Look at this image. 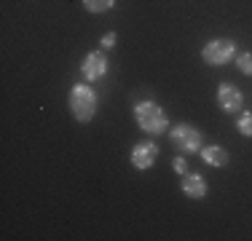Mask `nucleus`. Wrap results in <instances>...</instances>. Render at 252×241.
<instances>
[{
    "label": "nucleus",
    "mask_w": 252,
    "mask_h": 241,
    "mask_svg": "<svg viewBox=\"0 0 252 241\" xmlns=\"http://www.w3.org/2000/svg\"><path fill=\"white\" fill-rule=\"evenodd\" d=\"M218 105H220V110L228 113V116H239L242 113V107H244V94L239 91L233 83H220L218 86Z\"/></svg>",
    "instance_id": "0eeeda50"
},
{
    "label": "nucleus",
    "mask_w": 252,
    "mask_h": 241,
    "mask_svg": "<svg viewBox=\"0 0 252 241\" xmlns=\"http://www.w3.org/2000/svg\"><path fill=\"white\" fill-rule=\"evenodd\" d=\"M236 129L242 137H252V113L250 110H244L236 116Z\"/></svg>",
    "instance_id": "9b49d317"
},
{
    "label": "nucleus",
    "mask_w": 252,
    "mask_h": 241,
    "mask_svg": "<svg viewBox=\"0 0 252 241\" xmlns=\"http://www.w3.org/2000/svg\"><path fill=\"white\" fill-rule=\"evenodd\" d=\"M172 169H175L180 177L188 174V161H185V155H175V158H172Z\"/></svg>",
    "instance_id": "ddd939ff"
},
{
    "label": "nucleus",
    "mask_w": 252,
    "mask_h": 241,
    "mask_svg": "<svg viewBox=\"0 0 252 241\" xmlns=\"http://www.w3.org/2000/svg\"><path fill=\"white\" fill-rule=\"evenodd\" d=\"M134 120L145 134L151 137H161V134H169V118L166 113L161 110V105L156 99H140L134 105Z\"/></svg>",
    "instance_id": "f257e3e1"
},
{
    "label": "nucleus",
    "mask_w": 252,
    "mask_h": 241,
    "mask_svg": "<svg viewBox=\"0 0 252 241\" xmlns=\"http://www.w3.org/2000/svg\"><path fill=\"white\" fill-rule=\"evenodd\" d=\"M67 105H70V113L78 123H92L94 116H97V107H99V96L97 91L92 89V83H75L67 94Z\"/></svg>",
    "instance_id": "f03ea898"
},
{
    "label": "nucleus",
    "mask_w": 252,
    "mask_h": 241,
    "mask_svg": "<svg viewBox=\"0 0 252 241\" xmlns=\"http://www.w3.org/2000/svg\"><path fill=\"white\" fill-rule=\"evenodd\" d=\"M129 161H131V166L140 169V172L153 169V164L158 161V145H156L153 140L137 142L134 148H131V153H129Z\"/></svg>",
    "instance_id": "423d86ee"
},
{
    "label": "nucleus",
    "mask_w": 252,
    "mask_h": 241,
    "mask_svg": "<svg viewBox=\"0 0 252 241\" xmlns=\"http://www.w3.org/2000/svg\"><path fill=\"white\" fill-rule=\"evenodd\" d=\"M116 40H118V35L113 32V30H110V32H105V35H102V40H99L102 51H110V48L116 46Z\"/></svg>",
    "instance_id": "4468645a"
},
{
    "label": "nucleus",
    "mask_w": 252,
    "mask_h": 241,
    "mask_svg": "<svg viewBox=\"0 0 252 241\" xmlns=\"http://www.w3.org/2000/svg\"><path fill=\"white\" fill-rule=\"evenodd\" d=\"M81 3L89 14H107L116 5V0H81Z\"/></svg>",
    "instance_id": "9d476101"
},
{
    "label": "nucleus",
    "mask_w": 252,
    "mask_h": 241,
    "mask_svg": "<svg viewBox=\"0 0 252 241\" xmlns=\"http://www.w3.org/2000/svg\"><path fill=\"white\" fill-rule=\"evenodd\" d=\"M199 155L207 166H228V161H231V155H228V150L223 145H204L199 150Z\"/></svg>",
    "instance_id": "1a4fd4ad"
},
{
    "label": "nucleus",
    "mask_w": 252,
    "mask_h": 241,
    "mask_svg": "<svg viewBox=\"0 0 252 241\" xmlns=\"http://www.w3.org/2000/svg\"><path fill=\"white\" fill-rule=\"evenodd\" d=\"M201 59L209 67H223L231 59H236V43L231 38H215L201 48Z\"/></svg>",
    "instance_id": "20e7f679"
},
{
    "label": "nucleus",
    "mask_w": 252,
    "mask_h": 241,
    "mask_svg": "<svg viewBox=\"0 0 252 241\" xmlns=\"http://www.w3.org/2000/svg\"><path fill=\"white\" fill-rule=\"evenodd\" d=\"M107 70H110V62H107V54L102 51H89L86 57H83L81 62V75L86 83H97L102 78L107 75Z\"/></svg>",
    "instance_id": "39448f33"
},
{
    "label": "nucleus",
    "mask_w": 252,
    "mask_h": 241,
    "mask_svg": "<svg viewBox=\"0 0 252 241\" xmlns=\"http://www.w3.org/2000/svg\"><path fill=\"white\" fill-rule=\"evenodd\" d=\"M236 67H239V72H242V75L252 78V51L236 54Z\"/></svg>",
    "instance_id": "f8f14e48"
},
{
    "label": "nucleus",
    "mask_w": 252,
    "mask_h": 241,
    "mask_svg": "<svg viewBox=\"0 0 252 241\" xmlns=\"http://www.w3.org/2000/svg\"><path fill=\"white\" fill-rule=\"evenodd\" d=\"M180 188H183V193H185L188 198H193V201H201V198L209 193L207 180H204L201 174H196V172L183 174V182H180Z\"/></svg>",
    "instance_id": "6e6552de"
},
{
    "label": "nucleus",
    "mask_w": 252,
    "mask_h": 241,
    "mask_svg": "<svg viewBox=\"0 0 252 241\" xmlns=\"http://www.w3.org/2000/svg\"><path fill=\"white\" fill-rule=\"evenodd\" d=\"M169 142H172V148H175L180 155H193V153H199V150L204 148L201 131L196 129V126H190V123L172 126L169 129Z\"/></svg>",
    "instance_id": "7ed1b4c3"
}]
</instances>
